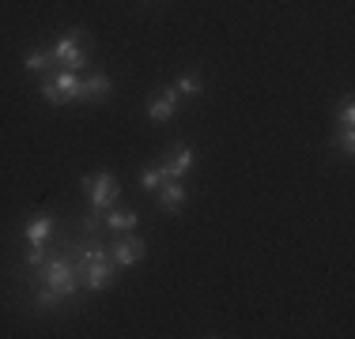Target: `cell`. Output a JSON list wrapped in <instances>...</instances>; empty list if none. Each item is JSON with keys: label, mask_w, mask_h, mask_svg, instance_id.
I'll return each instance as SVG.
<instances>
[{"label": "cell", "mask_w": 355, "mask_h": 339, "mask_svg": "<svg viewBox=\"0 0 355 339\" xmlns=\"http://www.w3.org/2000/svg\"><path fill=\"white\" fill-rule=\"evenodd\" d=\"M72 264H76V275H80V286H87V291H103V286L110 283V275H114L103 245L83 249L80 257H72Z\"/></svg>", "instance_id": "obj_2"}, {"label": "cell", "mask_w": 355, "mask_h": 339, "mask_svg": "<svg viewBox=\"0 0 355 339\" xmlns=\"http://www.w3.org/2000/svg\"><path fill=\"white\" fill-rule=\"evenodd\" d=\"M163 181H166V177H163V170H159V166L155 170H140V189L144 192H155Z\"/></svg>", "instance_id": "obj_16"}, {"label": "cell", "mask_w": 355, "mask_h": 339, "mask_svg": "<svg viewBox=\"0 0 355 339\" xmlns=\"http://www.w3.org/2000/svg\"><path fill=\"white\" fill-rule=\"evenodd\" d=\"M23 68H27V72H53L57 61H53V53H49V49H35V53L23 57Z\"/></svg>", "instance_id": "obj_13"}, {"label": "cell", "mask_w": 355, "mask_h": 339, "mask_svg": "<svg viewBox=\"0 0 355 339\" xmlns=\"http://www.w3.org/2000/svg\"><path fill=\"white\" fill-rule=\"evenodd\" d=\"M352 121H355V106H352V102H344L340 113H336V125H352Z\"/></svg>", "instance_id": "obj_19"}, {"label": "cell", "mask_w": 355, "mask_h": 339, "mask_svg": "<svg viewBox=\"0 0 355 339\" xmlns=\"http://www.w3.org/2000/svg\"><path fill=\"white\" fill-rule=\"evenodd\" d=\"M80 102H106L110 98V75L106 72H95L87 80H80Z\"/></svg>", "instance_id": "obj_9"}, {"label": "cell", "mask_w": 355, "mask_h": 339, "mask_svg": "<svg viewBox=\"0 0 355 339\" xmlns=\"http://www.w3.org/2000/svg\"><path fill=\"white\" fill-rule=\"evenodd\" d=\"M174 91H178V98H197V95H205V80L200 75H178L174 80Z\"/></svg>", "instance_id": "obj_12"}, {"label": "cell", "mask_w": 355, "mask_h": 339, "mask_svg": "<svg viewBox=\"0 0 355 339\" xmlns=\"http://www.w3.org/2000/svg\"><path fill=\"white\" fill-rule=\"evenodd\" d=\"M49 234H53V215H38V219H31V223L23 226V237H27V245H46Z\"/></svg>", "instance_id": "obj_11"}, {"label": "cell", "mask_w": 355, "mask_h": 339, "mask_svg": "<svg viewBox=\"0 0 355 339\" xmlns=\"http://www.w3.org/2000/svg\"><path fill=\"white\" fill-rule=\"evenodd\" d=\"M144 253H148V245H144L140 237H121V241L114 245V264L129 268V264H137V260H144Z\"/></svg>", "instance_id": "obj_10"}, {"label": "cell", "mask_w": 355, "mask_h": 339, "mask_svg": "<svg viewBox=\"0 0 355 339\" xmlns=\"http://www.w3.org/2000/svg\"><path fill=\"white\" fill-rule=\"evenodd\" d=\"M57 302H61V294H57V291H49V286H46V291H42L38 298H35V309H38V313H46V309H53Z\"/></svg>", "instance_id": "obj_17"}, {"label": "cell", "mask_w": 355, "mask_h": 339, "mask_svg": "<svg viewBox=\"0 0 355 339\" xmlns=\"http://www.w3.org/2000/svg\"><path fill=\"white\" fill-rule=\"evenodd\" d=\"M155 192H159V208H163L166 215H178V211L185 208V200H189V192H185L182 181H163Z\"/></svg>", "instance_id": "obj_7"}, {"label": "cell", "mask_w": 355, "mask_h": 339, "mask_svg": "<svg viewBox=\"0 0 355 339\" xmlns=\"http://www.w3.org/2000/svg\"><path fill=\"white\" fill-rule=\"evenodd\" d=\"M80 185H83V192H87V200H91V215H87V223H83V226L95 234V226L103 223V215L114 208L117 200H121V181H117L110 170H98V174H87Z\"/></svg>", "instance_id": "obj_1"}, {"label": "cell", "mask_w": 355, "mask_h": 339, "mask_svg": "<svg viewBox=\"0 0 355 339\" xmlns=\"http://www.w3.org/2000/svg\"><path fill=\"white\" fill-rule=\"evenodd\" d=\"M178 109V91L174 87H163L155 98L148 102V121H171Z\"/></svg>", "instance_id": "obj_8"}, {"label": "cell", "mask_w": 355, "mask_h": 339, "mask_svg": "<svg viewBox=\"0 0 355 339\" xmlns=\"http://www.w3.org/2000/svg\"><path fill=\"white\" fill-rule=\"evenodd\" d=\"M333 147L340 151V155H352V151H355V132H352V125H340V132H336Z\"/></svg>", "instance_id": "obj_15"}, {"label": "cell", "mask_w": 355, "mask_h": 339, "mask_svg": "<svg viewBox=\"0 0 355 339\" xmlns=\"http://www.w3.org/2000/svg\"><path fill=\"white\" fill-rule=\"evenodd\" d=\"M76 95H80V80H76V72H69V68H53V72L46 75V83H42V98H46L49 106L72 102Z\"/></svg>", "instance_id": "obj_5"}, {"label": "cell", "mask_w": 355, "mask_h": 339, "mask_svg": "<svg viewBox=\"0 0 355 339\" xmlns=\"http://www.w3.org/2000/svg\"><path fill=\"white\" fill-rule=\"evenodd\" d=\"M42 283H46L49 291H57L61 298L76 294V286H80V275H76L72 257H46V260H42Z\"/></svg>", "instance_id": "obj_3"}, {"label": "cell", "mask_w": 355, "mask_h": 339, "mask_svg": "<svg viewBox=\"0 0 355 339\" xmlns=\"http://www.w3.org/2000/svg\"><path fill=\"white\" fill-rule=\"evenodd\" d=\"M42 260H46V257H42V245H27V257H23V264H27V268H42Z\"/></svg>", "instance_id": "obj_18"}, {"label": "cell", "mask_w": 355, "mask_h": 339, "mask_svg": "<svg viewBox=\"0 0 355 339\" xmlns=\"http://www.w3.org/2000/svg\"><path fill=\"white\" fill-rule=\"evenodd\" d=\"M189 166H193V147H189V143H174L171 155L159 163V170H163L166 181H182V177L189 174Z\"/></svg>", "instance_id": "obj_6"}, {"label": "cell", "mask_w": 355, "mask_h": 339, "mask_svg": "<svg viewBox=\"0 0 355 339\" xmlns=\"http://www.w3.org/2000/svg\"><path fill=\"white\" fill-rule=\"evenodd\" d=\"M137 223H140L137 211H114V208L106 211V226H110V230H132Z\"/></svg>", "instance_id": "obj_14"}, {"label": "cell", "mask_w": 355, "mask_h": 339, "mask_svg": "<svg viewBox=\"0 0 355 339\" xmlns=\"http://www.w3.org/2000/svg\"><path fill=\"white\" fill-rule=\"evenodd\" d=\"M49 53H53L57 68H69V72H76V68H83V64H87V57H91V49H87V34H83L80 27H72L61 42H57L53 49H49Z\"/></svg>", "instance_id": "obj_4"}]
</instances>
